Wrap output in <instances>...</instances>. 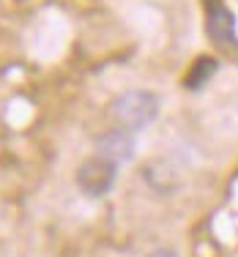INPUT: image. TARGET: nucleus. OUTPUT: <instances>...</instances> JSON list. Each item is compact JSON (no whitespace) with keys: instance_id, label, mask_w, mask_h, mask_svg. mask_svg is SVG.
<instances>
[{"instance_id":"obj_4","label":"nucleus","mask_w":238,"mask_h":257,"mask_svg":"<svg viewBox=\"0 0 238 257\" xmlns=\"http://www.w3.org/2000/svg\"><path fill=\"white\" fill-rule=\"evenodd\" d=\"M205 30H208L211 41L216 47H224L227 50L230 44H235V17L230 14L224 6H211L208 11V25H205Z\"/></svg>"},{"instance_id":"obj_6","label":"nucleus","mask_w":238,"mask_h":257,"mask_svg":"<svg viewBox=\"0 0 238 257\" xmlns=\"http://www.w3.org/2000/svg\"><path fill=\"white\" fill-rule=\"evenodd\" d=\"M148 257H178L173 252V249H156V252H151Z\"/></svg>"},{"instance_id":"obj_1","label":"nucleus","mask_w":238,"mask_h":257,"mask_svg":"<svg viewBox=\"0 0 238 257\" xmlns=\"http://www.w3.org/2000/svg\"><path fill=\"white\" fill-rule=\"evenodd\" d=\"M109 112H112L115 123L121 128L137 132V128L151 126L159 118V99L151 90H129V93H121L112 101Z\"/></svg>"},{"instance_id":"obj_5","label":"nucleus","mask_w":238,"mask_h":257,"mask_svg":"<svg viewBox=\"0 0 238 257\" xmlns=\"http://www.w3.org/2000/svg\"><path fill=\"white\" fill-rule=\"evenodd\" d=\"M213 71H216V60L213 58H200L197 63L189 69V74L184 79V85L186 88H192V90H197V88H203L205 82L213 77Z\"/></svg>"},{"instance_id":"obj_2","label":"nucleus","mask_w":238,"mask_h":257,"mask_svg":"<svg viewBox=\"0 0 238 257\" xmlns=\"http://www.w3.org/2000/svg\"><path fill=\"white\" fill-rule=\"evenodd\" d=\"M118 178V164L107 162L104 156H90L77 167V186L88 197H104L115 186Z\"/></svg>"},{"instance_id":"obj_3","label":"nucleus","mask_w":238,"mask_h":257,"mask_svg":"<svg viewBox=\"0 0 238 257\" xmlns=\"http://www.w3.org/2000/svg\"><path fill=\"white\" fill-rule=\"evenodd\" d=\"M96 151H99V156H104L112 164H126L137 154V143H134V137L129 134V128H112V132L99 137Z\"/></svg>"}]
</instances>
